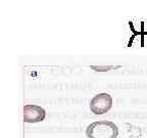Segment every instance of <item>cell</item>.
<instances>
[{
    "label": "cell",
    "instance_id": "3",
    "mask_svg": "<svg viewBox=\"0 0 147 138\" xmlns=\"http://www.w3.org/2000/svg\"><path fill=\"white\" fill-rule=\"evenodd\" d=\"M46 118V110L35 104H27L24 106V121L26 123H39Z\"/></svg>",
    "mask_w": 147,
    "mask_h": 138
},
{
    "label": "cell",
    "instance_id": "1",
    "mask_svg": "<svg viewBox=\"0 0 147 138\" xmlns=\"http://www.w3.org/2000/svg\"><path fill=\"white\" fill-rule=\"evenodd\" d=\"M119 128L110 121H96L88 125L86 136L88 138H117Z\"/></svg>",
    "mask_w": 147,
    "mask_h": 138
},
{
    "label": "cell",
    "instance_id": "4",
    "mask_svg": "<svg viewBox=\"0 0 147 138\" xmlns=\"http://www.w3.org/2000/svg\"><path fill=\"white\" fill-rule=\"evenodd\" d=\"M121 66H91L90 69L95 72H108L110 70H117Z\"/></svg>",
    "mask_w": 147,
    "mask_h": 138
},
{
    "label": "cell",
    "instance_id": "2",
    "mask_svg": "<svg viewBox=\"0 0 147 138\" xmlns=\"http://www.w3.org/2000/svg\"><path fill=\"white\" fill-rule=\"evenodd\" d=\"M113 97L108 93H99L90 101V110L94 115H103L113 108Z\"/></svg>",
    "mask_w": 147,
    "mask_h": 138
}]
</instances>
